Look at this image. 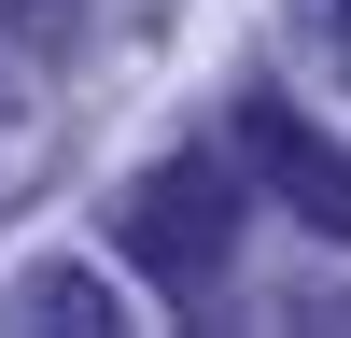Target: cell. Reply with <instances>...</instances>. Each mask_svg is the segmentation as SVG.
Masks as SVG:
<instances>
[{"label": "cell", "mask_w": 351, "mask_h": 338, "mask_svg": "<svg viewBox=\"0 0 351 338\" xmlns=\"http://www.w3.org/2000/svg\"><path fill=\"white\" fill-rule=\"evenodd\" d=\"M112 240H127V268L155 282L169 310H211L225 268H239V183H225L211 155H155L112 197Z\"/></svg>", "instance_id": "cell-1"}, {"label": "cell", "mask_w": 351, "mask_h": 338, "mask_svg": "<svg viewBox=\"0 0 351 338\" xmlns=\"http://www.w3.org/2000/svg\"><path fill=\"white\" fill-rule=\"evenodd\" d=\"M225 127H239L253 183H267L309 240H351V141H324L295 99H267V84H239V113H225Z\"/></svg>", "instance_id": "cell-2"}, {"label": "cell", "mask_w": 351, "mask_h": 338, "mask_svg": "<svg viewBox=\"0 0 351 338\" xmlns=\"http://www.w3.org/2000/svg\"><path fill=\"white\" fill-rule=\"evenodd\" d=\"M309 28L337 43V71H351V0H309Z\"/></svg>", "instance_id": "cell-4"}, {"label": "cell", "mask_w": 351, "mask_h": 338, "mask_svg": "<svg viewBox=\"0 0 351 338\" xmlns=\"http://www.w3.org/2000/svg\"><path fill=\"white\" fill-rule=\"evenodd\" d=\"M14 324H43V338H99L112 296H99L84 268H28V282H14Z\"/></svg>", "instance_id": "cell-3"}]
</instances>
